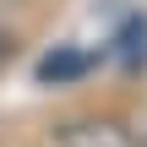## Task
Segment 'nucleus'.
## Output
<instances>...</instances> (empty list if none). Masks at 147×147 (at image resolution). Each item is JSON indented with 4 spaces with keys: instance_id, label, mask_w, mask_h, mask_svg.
<instances>
[{
    "instance_id": "obj_1",
    "label": "nucleus",
    "mask_w": 147,
    "mask_h": 147,
    "mask_svg": "<svg viewBox=\"0 0 147 147\" xmlns=\"http://www.w3.org/2000/svg\"><path fill=\"white\" fill-rule=\"evenodd\" d=\"M55 142H60V147H142L131 125H120V120H109V115L65 120V125L55 131Z\"/></svg>"
},
{
    "instance_id": "obj_2",
    "label": "nucleus",
    "mask_w": 147,
    "mask_h": 147,
    "mask_svg": "<svg viewBox=\"0 0 147 147\" xmlns=\"http://www.w3.org/2000/svg\"><path fill=\"white\" fill-rule=\"evenodd\" d=\"M82 71H87V55H76V49H55L38 60V82H71Z\"/></svg>"
},
{
    "instance_id": "obj_3",
    "label": "nucleus",
    "mask_w": 147,
    "mask_h": 147,
    "mask_svg": "<svg viewBox=\"0 0 147 147\" xmlns=\"http://www.w3.org/2000/svg\"><path fill=\"white\" fill-rule=\"evenodd\" d=\"M120 55H125V71L147 65V22L142 16H131V27H125V38H120Z\"/></svg>"
},
{
    "instance_id": "obj_4",
    "label": "nucleus",
    "mask_w": 147,
    "mask_h": 147,
    "mask_svg": "<svg viewBox=\"0 0 147 147\" xmlns=\"http://www.w3.org/2000/svg\"><path fill=\"white\" fill-rule=\"evenodd\" d=\"M5 55H11V33L0 27V60H5Z\"/></svg>"
},
{
    "instance_id": "obj_5",
    "label": "nucleus",
    "mask_w": 147,
    "mask_h": 147,
    "mask_svg": "<svg viewBox=\"0 0 147 147\" xmlns=\"http://www.w3.org/2000/svg\"><path fill=\"white\" fill-rule=\"evenodd\" d=\"M0 5H5V0H0Z\"/></svg>"
}]
</instances>
